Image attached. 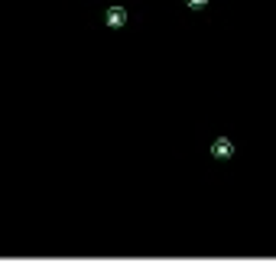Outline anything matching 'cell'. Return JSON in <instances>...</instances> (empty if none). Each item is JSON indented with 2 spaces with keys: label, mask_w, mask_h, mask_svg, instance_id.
<instances>
[{
  "label": "cell",
  "mask_w": 276,
  "mask_h": 273,
  "mask_svg": "<svg viewBox=\"0 0 276 273\" xmlns=\"http://www.w3.org/2000/svg\"><path fill=\"white\" fill-rule=\"evenodd\" d=\"M211 156H215V160H231V156H234V143H231L228 137H218L215 143H211Z\"/></svg>",
  "instance_id": "6da1fadb"
},
{
  "label": "cell",
  "mask_w": 276,
  "mask_h": 273,
  "mask_svg": "<svg viewBox=\"0 0 276 273\" xmlns=\"http://www.w3.org/2000/svg\"><path fill=\"white\" fill-rule=\"evenodd\" d=\"M104 20H108L111 30H120V26H127V10H123V7H108Z\"/></svg>",
  "instance_id": "7a4b0ae2"
},
{
  "label": "cell",
  "mask_w": 276,
  "mask_h": 273,
  "mask_svg": "<svg viewBox=\"0 0 276 273\" xmlns=\"http://www.w3.org/2000/svg\"><path fill=\"white\" fill-rule=\"evenodd\" d=\"M185 4H189V7H192V10H202V7H205V4H208V0H185Z\"/></svg>",
  "instance_id": "3957f363"
}]
</instances>
